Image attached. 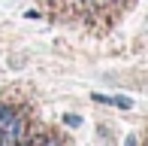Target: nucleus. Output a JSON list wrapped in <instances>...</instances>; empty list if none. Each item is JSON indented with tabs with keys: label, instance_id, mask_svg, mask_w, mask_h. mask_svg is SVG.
I'll use <instances>...</instances> for the list:
<instances>
[{
	"label": "nucleus",
	"instance_id": "obj_1",
	"mask_svg": "<svg viewBox=\"0 0 148 146\" xmlns=\"http://www.w3.org/2000/svg\"><path fill=\"white\" fill-rule=\"evenodd\" d=\"M21 119H18V113L12 110V107H0V134L6 137V140H18L21 137Z\"/></svg>",
	"mask_w": 148,
	"mask_h": 146
},
{
	"label": "nucleus",
	"instance_id": "obj_2",
	"mask_svg": "<svg viewBox=\"0 0 148 146\" xmlns=\"http://www.w3.org/2000/svg\"><path fill=\"white\" fill-rule=\"evenodd\" d=\"M106 104H115V107H121V110H133L130 97H106Z\"/></svg>",
	"mask_w": 148,
	"mask_h": 146
},
{
	"label": "nucleus",
	"instance_id": "obj_3",
	"mask_svg": "<svg viewBox=\"0 0 148 146\" xmlns=\"http://www.w3.org/2000/svg\"><path fill=\"white\" fill-rule=\"evenodd\" d=\"M64 122L70 125V128H79V125H82V119H79V116H64Z\"/></svg>",
	"mask_w": 148,
	"mask_h": 146
},
{
	"label": "nucleus",
	"instance_id": "obj_4",
	"mask_svg": "<svg viewBox=\"0 0 148 146\" xmlns=\"http://www.w3.org/2000/svg\"><path fill=\"white\" fill-rule=\"evenodd\" d=\"M124 146H136V137H127V140H124Z\"/></svg>",
	"mask_w": 148,
	"mask_h": 146
}]
</instances>
